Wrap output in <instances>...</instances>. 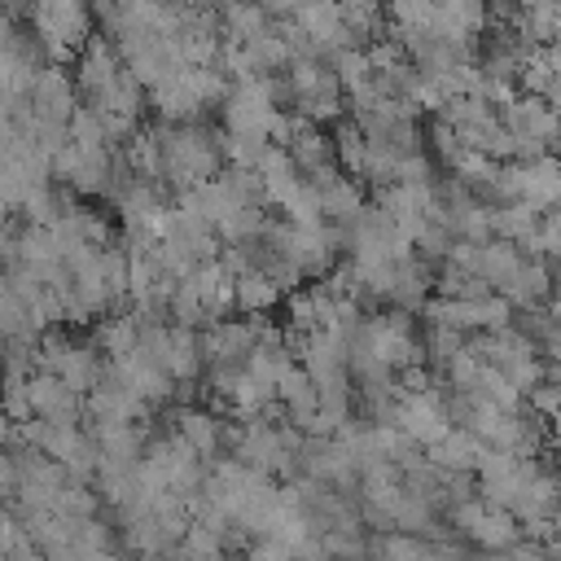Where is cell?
<instances>
[{
  "instance_id": "6da1fadb",
  "label": "cell",
  "mask_w": 561,
  "mask_h": 561,
  "mask_svg": "<svg viewBox=\"0 0 561 561\" xmlns=\"http://www.w3.org/2000/svg\"><path fill=\"white\" fill-rule=\"evenodd\" d=\"M158 149H162V180L175 184L180 193L206 180H219L224 162V131H210L206 123H158Z\"/></svg>"
},
{
  "instance_id": "7a4b0ae2",
  "label": "cell",
  "mask_w": 561,
  "mask_h": 561,
  "mask_svg": "<svg viewBox=\"0 0 561 561\" xmlns=\"http://www.w3.org/2000/svg\"><path fill=\"white\" fill-rule=\"evenodd\" d=\"M26 22L35 31V39L44 44L48 61L61 66V61H79V53L96 39L92 35V9H83L79 0H44V4H31L26 9Z\"/></svg>"
},
{
  "instance_id": "3957f363",
  "label": "cell",
  "mask_w": 561,
  "mask_h": 561,
  "mask_svg": "<svg viewBox=\"0 0 561 561\" xmlns=\"http://www.w3.org/2000/svg\"><path fill=\"white\" fill-rule=\"evenodd\" d=\"M232 443V460H241L245 469L272 478V473H294L302 465V447L307 438L285 430V425H267V421H250L245 430L228 434Z\"/></svg>"
},
{
  "instance_id": "277c9868",
  "label": "cell",
  "mask_w": 561,
  "mask_h": 561,
  "mask_svg": "<svg viewBox=\"0 0 561 561\" xmlns=\"http://www.w3.org/2000/svg\"><path fill=\"white\" fill-rule=\"evenodd\" d=\"M285 92H289V79H276V75H254V79L232 83V92L224 101V131L228 136H263L267 140Z\"/></svg>"
},
{
  "instance_id": "5b68a950",
  "label": "cell",
  "mask_w": 561,
  "mask_h": 561,
  "mask_svg": "<svg viewBox=\"0 0 561 561\" xmlns=\"http://www.w3.org/2000/svg\"><path fill=\"white\" fill-rule=\"evenodd\" d=\"M473 355H482L491 368H500L522 394H530L535 386L548 381V368L539 359V342L526 329H504V333H482L469 342Z\"/></svg>"
},
{
  "instance_id": "8992f818",
  "label": "cell",
  "mask_w": 561,
  "mask_h": 561,
  "mask_svg": "<svg viewBox=\"0 0 561 561\" xmlns=\"http://www.w3.org/2000/svg\"><path fill=\"white\" fill-rule=\"evenodd\" d=\"M289 96H294V114H302L307 123H329L342 114V83L333 75L329 57H294L289 61Z\"/></svg>"
},
{
  "instance_id": "52a82bcc",
  "label": "cell",
  "mask_w": 561,
  "mask_h": 561,
  "mask_svg": "<svg viewBox=\"0 0 561 561\" xmlns=\"http://www.w3.org/2000/svg\"><path fill=\"white\" fill-rule=\"evenodd\" d=\"M35 364H39V373L61 377V381H66L70 390H79L83 399L101 386V377H105V368H110V364H101L96 342H70L66 333H44V342L35 346Z\"/></svg>"
},
{
  "instance_id": "ba28073f",
  "label": "cell",
  "mask_w": 561,
  "mask_h": 561,
  "mask_svg": "<svg viewBox=\"0 0 561 561\" xmlns=\"http://www.w3.org/2000/svg\"><path fill=\"white\" fill-rule=\"evenodd\" d=\"M500 123L504 131L517 140V162L526 158H543L561 145V114L543 101V96H513L504 110H500Z\"/></svg>"
},
{
  "instance_id": "9c48e42d",
  "label": "cell",
  "mask_w": 561,
  "mask_h": 561,
  "mask_svg": "<svg viewBox=\"0 0 561 561\" xmlns=\"http://www.w3.org/2000/svg\"><path fill=\"white\" fill-rule=\"evenodd\" d=\"M416 333H412V320L408 311H381V316H368L364 320V333L355 342V355H368L373 364H381L386 373H408L416 368Z\"/></svg>"
},
{
  "instance_id": "30bf717a",
  "label": "cell",
  "mask_w": 561,
  "mask_h": 561,
  "mask_svg": "<svg viewBox=\"0 0 561 561\" xmlns=\"http://www.w3.org/2000/svg\"><path fill=\"white\" fill-rule=\"evenodd\" d=\"M127 79H131V70H127V61H123L118 44H114V39H105V35H96V39L79 53V61H75L79 96H83L92 110H105V105L123 92V83H127Z\"/></svg>"
},
{
  "instance_id": "8fae6325",
  "label": "cell",
  "mask_w": 561,
  "mask_h": 561,
  "mask_svg": "<svg viewBox=\"0 0 561 561\" xmlns=\"http://www.w3.org/2000/svg\"><path fill=\"white\" fill-rule=\"evenodd\" d=\"M495 197L504 202H526L535 210L561 206V158L543 153V158H526V162H504Z\"/></svg>"
},
{
  "instance_id": "7c38bea8",
  "label": "cell",
  "mask_w": 561,
  "mask_h": 561,
  "mask_svg": "<svg viewBox=\"0 0 561 561\" xmlns=\"http://www.w3.org/2000/svg\"><path fill=\"white\" fill-rule=\"evenodd\" d=\"M451 526L460 535H469L478 548H491V552H513L517 539H522V526L508 508H495L486 500H465L451 508Z\"/></svg>"
},
{
  "instance_id": "4fadbf2b",
  "label": "cell",
  "mask_w": 561,
  "mask_h": 561,
  "mask_svg": "<svg viewBox=\"0 0 561 561\" xmlns=\"http://www.w3.org/2000/svg\"><path fill=\"white\" fill-rule=\"evenodd\" d=\"M535 473H539L535 460H522V456H513V451L486 447V456H482V465H478V491H482L486 504L513 508L517 495L526 491V482H530Z\"/></svg>"
},
{
  "instance_id": "5bb4252c",
  "label": "cell",
  "mask_w": 561,
  "mask_h": 561,
  "mask_svg": "<svg viewBox=\"0 0 561 561\" xmlns=\"http://www.w3.org/2000/svg\"><path fill=\"white\" fill-rule=\"evenodd\" d=\"M263 329H267V320H224V324H210L202 333V355H206L210 373L245 368L254 346L263 342Z\"/></svg>"
},
{
  "instance_id": "9a60e30c",
  "label": "cell",
  "mask_w": 561,
  "mask_h": 561,
  "mask_svg": "<svg viewBox=\"0 0 561 561\" xmlns=\"http://www.w3.org/2000/svg\"><path fill=\"white\" fill-rule=\"evenodd\" d=\"M83 408H88V416L96 421L92 430H118V425H136L145 412H149V403L114 373V368H105V377H101V386L83 399Z\"/></svg>"
},
{
  "instance_id": "2e32d148",
  "label": "cell",
  "mask_w": 561,
  "mask_h": 561,
  "mask_svg": "<svg viewBox=\"0 0 561 561\" xmlns=\"http://www.w3.org/2000/svg\"><path fill=\"white\" fill-rule=\"evenodd\" d=\"M394 430H403L412 443H421L425 451L434 447V443H443L456 425H451V412H447V403L438 399V390H430V394H403L399 399V408H394V421H390Z\"/></svg>"
},
{
  "instance_id": "e0dca14e",
  "label": "cell",
  "mask_w": 561,
  "mask_h": 561,
  "mask_svg": "<svg viewBox=\"0 0 561 561\" xmlns=\"http://www.w3.org/2000/svg\"><path fill=\"white\" fill-rule=\"evenodd\" d=\"M75 114H79V83L61 66L39 70L35 92H31V118L44 123V127H66L70 131Z\"/></svg>"
},
{
  "instance_id": "ac0fdd59",
  "label": "cell",
  "mask_w": 561,
  "mask_h": 561,
  "mask_svg": "<svg viewBox=\"0 0 561 561\" xmlns=\"http://www.w3.org/2000/svg\"><path fill=\"white\" fill-rule=\"evenodd\" d=\"M26 399H31V412H35L39 421H53V425H79V412H88V408H83V394L70 390V386H66L61 377H53V373H31Z\"/></svg>"
},
{
  "instance_id": "d6986e66",
  "label": "cell",
  "mask_w": 561,
  "mask_h": 561,
  "mask_svg": "<svg viewBox=\"0 0 561 561\" xmlns=\"http://www.w3.org/2000/svg\"><path fill=\"white\" fill-rule=\"evenodd\" d=\"M285 316H289V333L298 337H316V333H329L333 316H337V298L329 294V285H307V289H294L289 302H285Z\"/></svg>"
},
{
  "instance_id": "ffe728a7",
  "label": "cell",
  "mask_w": 561,
  "mask_h": 561,
  "mask_svg": "<svg viewBox=\"0 0 561 561\" xmlns=\"http://www.w3.org/2000/svg\"><path fill=\"white\" fill-rule=\"evenodd\" d=\"M482 456H486V443H482L478 434L460 430V425H456L443 443H434V447L425 451V460H430L434 469H443V473H478Z\"/></svg>"
},
{
  "instance_id": "44dd1931",
  "label": "cell",
  "mask_w": 561,
  "mask_h": 561,
  "mask_svg": "<svg viewBox=\"0 0 561 561\" xmlns=\"http://www.w3.org/2000/svg\"><path fill=\"white\" fill-rule=\"evenodd\" d=\"M276 399H280V408H285V416L307 434L311 430V421H316V412H320V390H316V381L307 377V368L298 364L285 381H280V390H276Z\"/></svg>"
},
{
  "instance_id": "7402d4cb",
  "label": "cell",
  "mask_w": 561,
  "mask_h": 561,
  "mask_svg": "<svg viewBox=\"0 0 561 561\" xmlns=\"http://www.w3.org/2000/svg\"><path fill=\"white\" fill-rule=\"evenodd\" d=\"M320 202H324V224H333L337 232L355 228V219L368 210V206H364V193H359V184H355L351 175L329 180V184L320 188Z\"/></svg>"
},
{
  "instance_id": "603a6c76",
  "label": "cell",
  "mask_w": 561,
  "mask_h": 561,
  "mask_svg": "<svg viewBox=\"0 0 561 561\" xmlns=\"http://www.w3.org/2000/svg\"><path fill=\"white\" fill-rule=\"evenodd\" d=\"M552 289H557V285H552L548 263H543V259H526V263H522V272H517L500 294H504L513 307L539 311V302H543V298H552Z\"/></svg>"
},
{
  "instance_id": "cb8c5ba5",
  "label": "cell",
  "mask_w": 561,
  "mask_h": 561,
  "mask_svg": "<svg viewBox=\"0 0 561 561\" xmlns=\"http://www.w3.org/2000/svg\"><path fill=\"white\" fill-rule=\"evenodd\" d=\"M280 294H285V285L263 267H250L237 276V311H245L250 320H263V311H272L280 302Z\"/></svg>"
},
{
  "instance_id": "d4e9b609",
  "label": "cell",
  "mask_w": 561,
  "mask_h": 561,
  "mask_svg": "<svg viewBox=\"0 0 561 561\" xmlns=\"http://www.w3.org/2000/svg\"><path fill=\"white\" fill-rule=\"evenodd\" d=\"M175 421H180L175 434H180L202 460H215V456H219V447H224V425H219L206 408H180Z\"/></svg>"
},
{
  "instance_id": "484cf974",
  "label": "cell",
  "mask_w": 561,
  "mask_h": 561,
  "mask_svg": "<svg viewBox=\"0 0 561 561\" xmlns=\"http://www.w3.org/2000/svg\"><path fill=\"white\" fill-rule=\"evenodd\" d=\"M202 333L197 329H180L171 324V342H167V355H162V368L171 381H193L197 368H202Z\"/></svg>"
},
{
  "instance_id": "4316f807",
  "label": "cell",
  "mask_w": 561,
  "mask_h": 561,
  "mask_svg": "<svg viewBox=\"0 0 561 561\" xmlns=\"http://www.w3.org/2000/svg\"><path fill=\"white\" fill-rule=\"evenodd\" d=\"M263 31H272L267 4H228V9H219V35L228 44H250Z\"/></svg>"
},
{
  "instance_id": "83f0119b",
  "label": "cell",
  "mask_w": 561,
  "mask_h": 561,
  "mask_svg": "<svg viewBox=\"0 0 561 561\" xmlns=\"http://www.w3.org/2000/svg\"><path fill=\"white\" fill-rule=\"evenodd\" d=\"M539 224H543V210L526 206V202H504L495 206V237L500 241H513V245H526L539 237Z\"/></svg>"
},
{
  "instance_id": "f1b7e54d",
  "label": "cell",
  "mask_w": 561,
  "mask_h": 561,
  "mask_svg": "<svg viewBox=\"0 0 561 561\" xmlns=\"http://www.w3.org/2000/svg\"><path fill=\"white\" fill-rule=\"evenodd\" d=\"M96 346L105 351L110 364H123L140 351V320L136 316H110L101 329H96Z\"/></svg>"
},
{
  "instance_id": "f546056e",
  "label": "cell",
  "mask_w": 561,
  "mask_h": 561,
  "mask_svg": "<svg viewBox=\"0 0 561 561\" xmlns=\"http://www.w3.org/2000/svg\"><path fill=\"white\" fill-rule=\"evenodd\" d=\"M425 294H430V267H425V259H403L399 263V272H394V289H390V302L399 307V311H416V307H425Z\"/></svg>"
},
{
  "instance_id": "4dcf8cb0",
  "label": "cell",
  "mask_w": 561,
  "mask_h": 561,
  "mask_svg": "<svg viewBox=\"0 0 561 561\" xmlns=\"http://www.w3.org/2000/svg\"><path fill=\"white\" fill-rule=\"evenodd\" d=\"M333 75H337L342 92H351V96L377 79V75H373V61H368V48H364V44H355V48H342V53L333 57Z\"/></svg>"
},
{
  "instance_id": "1f68e13d",
  "label": "cell",
  "mask_w": 561,
  "mask_h": 561,
  "mask_svg": "<svg viewBox=\"0 0 561 561\" xmlns=\"http://www.w3.org/2000/svg\"><path fill=\"white\" fill-rule=\"evenodd\" d=\"M224 548H228V535L206 526V522H193L188 535L180 539V552L184 561H224Z\"/></svg>"
},
{
  "instance_id": "d6a6232c",
  "label": "cell",
  "mask_w": 561,
  "mask_h": 561,
  "mask_svg": "<svg viewBox=\"0 0 561 561\" xmlns=\"http://www.w3.org/2000/svg\"><path fill=\"white\" fill-rule=\"evenodd\" d=\"M324 552H329V561H373V543L364 539L359 526L324 530Z\"/></svg>"
},
{
  "instance_id": "836d02e7",
  "label": "cell",
  "mask_w": 561,
  "mask_h": 561,
  "mask_svg": "<svg viewBox=\"0 0 561 561\" xmlns=\"http://www.w3.org/2000/svg\"><path fill=\"white\" fill-rule=\"evenodd\" d=\"M342 22H346L351 44H359V39L377 44L381 39V26H386V13L377 4H342Z\"/></svg>"
},
{
  "instance_id": "e575fe53",
  "label": "cell",
  "mask_w": 561,
  "mask_h": 561,
  "mask_svg": "<svg viewBox=\"0 0 561 561\" xmlns=\"http://www.w3.org/2000/svg\"><path fill=\"white\" fill-rule=\"evenodd\" d=\"M70 140L79 145V149H114L110 145V127H105V118L92 110V105H79V114H75V123H70ZM118 153V149H114Z\"/></svg>"
},
{
  "instance_id": "d590c367",
  "label": "cell",
  "mask_w": 561,
  "mask_h": 561,
  "mask_svg": "<svg viewBox=\"0 0 561 561\" xmlns=\"http://www.w3.org/2000/svg\"><path fill=\"white\" fill-rule=\"evenodd\" d=\"M337 167L351 171V175H364V162H368V136L355 127V123H337Z\"/></svg>"
},
{
  "instance_id": "8d00e7d4",
  "label": "cell",
  "mask_w": 561,
  "mask_h": 561,
  "mask_svg": "<svg viewBox=\"0 0 561 561\" xmlns=\"http://www.w3.org/2000/svg\"><path fill=\"white\" fill-rule=\"evenodd\" d=\"M425 351L447 368L460 351H465V333H456V329H443V324H430V333H425Z\"/></svg>"
},
{
  "instance_id": "74e56055",
  "label": "cell",
  "mask_w": 561,
  "mask_h": 561,
  "mask_svg": "<svg viewBox=\"0 0 561 561\" xmlns=\"http://www.w3.org/2000/svg\"><path fill=\"white\" fill-rule=\"evenodd\" d=\"M530 254L561 263V210H548V215H543V224H539V237L530 241Z\"/></svg>"
},
{
  "instance_id": "f35d334b",
  "label": "cell",
  "mask_w": 561,
  "mask_h": 561,
  "mask_svg": "<svg viewBox=\"0 0 561 561\" xmlns=\"http://www.w3.org/2000/svg\"><path fill=\"white\" fill-rule=\"evenodd\" d=\"M245 561H298L285 543H276V539H259L250 552H245Z\"/></svg>"
},
{
  "instance_id": "ab89813d",
  "label": "cell",
  "mask_w": 561,
  "mask_h": 561,
  "mask_svg": "<svg viewBox=\"0 0 561 561\" xmlns=\"http://www.w3.org/2000/svg\"><path fill=\"white\" fill-rule=\"evenodd\" d=\"M548 316H552V324L561 329V285L552 289V298H548Z\"/></svg>"
},
{
  "instance_id": "60d3db41",
  "label": "cell",
  "mask_w": 561,
  "mask_h": 561,
  "mask_svg": "<svg viewBox=\"0 0 561 561\" xmlns=\"http://www.w3.org/2000/svg\"><path fill=\"white\" fill-rule=\"evenodd\" d=\"M543 57H548V66H552V75L561 79V44H548V48H543Z\"/></svg>"
},
{
  "instance_id": "b9f144b4",
  "label": "cell",
  "mask_w": 561,
  "mask_h": 561,
  "mask_svg": "<svg viewBox=\"0 0 561 561\" xmlns=\"http://www.w3.org/2000/svg\"><path fill=\"white\" fill-rule=\"evenodd\" d=\"M557 451H561V434H557Z\"/></svg>"
}]
</instances>
